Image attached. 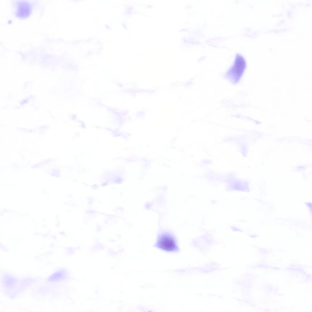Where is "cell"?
<instances>
[{
    "label": "cell",
    "instance_id": "7a4b0ae2",
    "mask_svg": "<svg viewBox=\"0 0 312 312\" xmlns=\"http://www.w3.org/2000/svg\"><path fill=\"white\" fill-rule=\"evenodd\" d=\"M245 66V62L241 56L238 58L232 70L233 79L237 81L241 76Z\"/></svg>",
    "mask_w": 312,
    "mask_h": 312
},
{
    "label": "cell",
    "instance_id": "6da1fadb",
    "mask_svg": "<svg viewBox=\"0 0 312 312\" xmlns=\"http://www.w3.org/2000/svg\"><path fill=\"white\" fill-rule=\"evenodd\" d=\"M154 246L167 252H176L179 250L176 237L168 230H163L159 232Z\"/></svg>",
    "mask_w": 312,
    "mask_h": 312
},
{
    "label": "cell",
    "instance_id": "3957f363",
    "mask_svg": "<svg viewBox=\"0 0 312 312\" xmlns=\"http://www.w3.org/2000/svg\"><path fill=\"white\" fill-rule=\"evenodd\" d=\"M18 7L17 14L20 17H25L28 15L30 12V5L26 2H20Z\"/></svg>",
    "mask_w": 312,
    "mask_h": 312
}]
</instances>
